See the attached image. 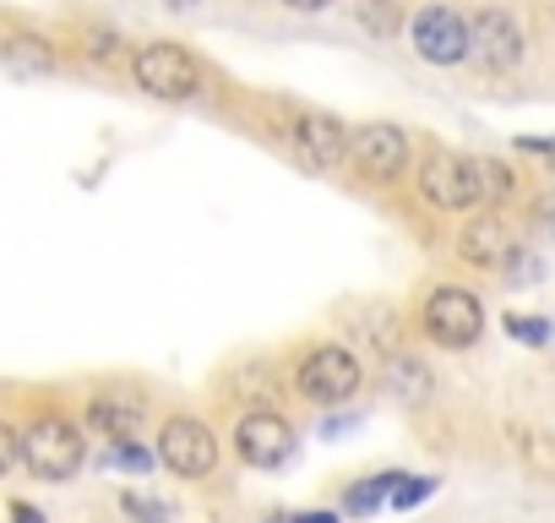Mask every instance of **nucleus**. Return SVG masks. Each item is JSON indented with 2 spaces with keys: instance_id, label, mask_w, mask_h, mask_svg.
<instances>
[{
  "instance_id": "f257e3e1",
  "label": "nucleus",
  "mask_w": 555,
  "mask_h": 523,
  "mask_svg": "<svg viewBox=\"0 0 555 523\" xmlns=\"http://www.w3.org/2000/svg\"><path fill=\"white\" fill-rule=\"evenodd\" d=\"M420 191L425 202L447 207V213H468L479 202H490V186H485V158H463V153H425L420 164Z\"/></svg>"
},
{
  "instance_id": "f03ea898",
  "label": "nucleus",
  "mask_w": 555,
  "mask_h": 523,
  "mask_svg": "<svg viewBox=\"0 0 555 523\" xmlns=\"http://www.w3.org/2000/svg\"><path fill=\"white\" fill-rule=\"evenodd\" d=\"M23 463H28L39 480L61 485V480H72V474L88 463V442H82V431H77L72 420L44 414V420H34V425L23 431Z\"/></svg>"
},
{
  "instance_id": "7ed1b4c3",
  "label": "nucleus",
  "mask_w": 555,
  "mask_h": 523,
  "mask_svg": "<svg viewBox=\"0 0 555 523\" xmlns=\"http://www.w3.org/2000/svg\"><path fill=\"white\" fill-rule=\"evenodd\" d=\"M131 77H137V88L142 93H153V99H196V88H202V66L191 61V50H180V44H142L137 55H131Z\"/></svg>"
},
{
  "instance_id": "20e7f679",
  "label": "nucleus",
  "mask_w": 555,
  "mask_h": 523,
  "mask_svg": "<svg viewBox=\"0 0 555 523\" xmlns=\"http://www.w3.org/2000/svg\"><path fill=\"white\" fill-rule=\"evenodd\" d=\"M425 333H430L441 349H468V344H479V333H485V306H479L468 290L441 284V290H430V301H425Z\"/></svg>"
},
{
  "instance_id": "39448f33",
  "label": "nucleus",
  "mask_w": 555,
  "mask_h": 523,
  "mask_svg": "<svg viewBox=\"0 0 555 523\" xmlns=\"http://www.w3.org/2000/svg\"><path fill=\"white\" fill-rule=\"evenodd\" d=\"M158 463H164L169 474H180V480H202V474H212V463H218V436H212L202 420L175 414V420L158 431Z\"/></svg>"
},
{
  "instance_id": "423d86ee",
  "label": "nucleus",
  "mask_w": 555,
  "mask_h": 523,
  "mask_svg": "<svg viewBox=\"0 0 555 523\" xmlns=\"http://www.w3.org/2000/svg\"><path fill=\"white\" fill-rule=\"evenodd\" d=\"M468 61H474L479 72H490V77L512 72V66L522 61V28H517V17L501 12V7H485V12L468 23Z\"/></svg>"
},
{
  "instance_id": "0eeeda50",
  "label": "nucleus",
  "mask_w": 555,
  "mask_h": 523,
  "mask_svg": "<svg viewBox=\"0 0 555 523\" xmlns=\"http://www.w3.org/2000/svg\"><path fill=\"white\" fill-rule=\"evenodd\" d=\"M300 393L311 404H344L349 393H360V360H354V349H344V344L311 349L306 366H300Z\"/></svg>"
},
{
  "instance_id": "6e6552de",
  "label": "nucleus",
  "mask_w": 555,
  "mask_h": 523,
  "mask_svg": "<svg viewBox=\"0 0 555 523\" xmlns=\"http://www.w3.org/2000/svg\"><path fill=\"white\" fill-rule=\"evenodd\" d=\"M409 39H414V55L430 61V66H457V61H468V23H463L452 7H425V12H414Z\"/></svg>"
},
{
  "instance_id": "1a4fd4ad",
  "label": "nucleus",
  "mask_w": 555,
  "mask_h": 523,
  "mask_svg": "<svg viewBox=\"0 0 555 523\" xmlns=\"http://www.w3.org/2000/svg\"><path fill=\"white\" fill-rule=\"evenodd\" d=\"M234 447H240V458L250 469H278V463L295 458V425L284 414H272V409H256V414L240 420Z\"/></svg>"
},
{
  "instance_id": "9d476101",
  "label": "nucleus",
  "mask_w": 555,
  "mask_h": 523,
  "mask_svg": "<svg viewBox=\"0 0 555 523\" xmlns=\"http://www.w3.org/2000/svg\"><path fill=\"white\" fill-rule=\"evenodd\" d=\"M289 142H295V153H300L306 169H338L344 153H349L344 126H338L333 115H322V110H300V115L289 120Z\"/></svg>"
},
{
  "instance_id": "9b49d317",
  "label": "nucleus",
  "mask_w": 555,
  "mask_h": 523,
  "mask_svg": "<svg viewBox=\"0 0 555 523\" xmlns=\"http://www.w3.org/2000/svg\"><path fill=\"white\" fill-rule=\"evenodd\" d=\"M349 158L365 180H398L409 164V137L398 126H360L349 137Z\"/></svg>"
},
{
  "instance_id": "f8f14e48",
  "label": "nucleus",
  "mask_w": 555,
  "mask_h": 523,
  "mask_svg": "<svg viewBox=\"0 0 555 523\" xmlns=\"http://www.w3.org/2000/svg\"><path fill=\"white\" fill-rule=\"evenodd\" d=\"M457 256L474 262V268H501V262L512 256V229H506L501 218L479 213V218L463 224V234H457Z\"/></svg>"
},
{
  "instance_id": "ddd939ff",
  "label": "nucleus",
  "mask_w": 555,
  "mask_h": 523,
  "mask_svg": "<svg viewBox=\"0 0 555 523\" xmlns=\"http://www.w3.org/2000/svg\"><path fill=\"white\" fill-rule=\"evenodd\" d=\"M88 425L104 431V436H137L142 431V398H126V393H99L88 404Z\"/></svg>"
},
{
  "instance_id": "4468645a",
  "label": "nucleus",
  "mask_w": 555,
  "mask_h": 523,
  "mask_svg": "<svg viewBox=\"0 0 555 523\" xmlns=\"http://www.w3.org/2000/svg\"><path fill=\"white\" fill-rule=\"evenodd\" d=\"M0 66L17 72V77H50L55 72V50L44 39H34V34H17V39L0 44Z\"/></svg>"
},
{
  "instance_id": "2eb2a0df",
  "label": "nucleus",
  "mask_w": 555,
  "mask_h": 523,
  "mask_svg": "<svg viewBox=\"0 0 555 523\" xmlns=\"http://www.w3.org/2000/svg\"><path fill=\"white\" fill-rule=\"evenodd\" d=\"M387 387H392L403 404H425L436 382H430V366H420L414 355H392V360H387Z\"/></svg>"
},
{
  "instance_id": "dca6fc26",
  "label": "nucleus",
  "mask_w": 555,
  "mask_h": 523,
  "mask_svg": "<svg viewBox=\"0 0 555 523\" xmlns=\"http://www.w3.org/2000/svg\"><path fill=\"white\" fill-rule=\"evenodd\" d=\"M512 447L528 458L533 474H555V442H550L544 431H533V425H512Z\"/></svg>"
},
{
  "instance_id": "f3484780",
  "label": "nucleus",
  "mask_w": 555,
  "mask_h": 523,
  "mask_svg": "<svg viewBox=\"0 0 555 523\" xmlns=\"http://www.w3.org/2000/svg\"><path fill=\"white\" fill-rule=\"evenodd\" d=\"M392 485H398V474H365L349 496H344V512H354V518H365V512H376L387 496H392Z\"/></svg>"
},
{
  "instance_id": "a211bd4d",
  "label": "nucleus",
  "mask_w": 555,
  "mask_h": 523,
  "mask_svg": "<svg viewBox=\"0 0 555 523\" xmlns=\"http://www.w3.org/2000/svg\"><path fill=\"white\" fill-rule=\"evenodd\" d=\"M104 463H109V469H131V474H147V469L158 463V447L147 452L142 442H131V436H120V442H115V447L104 452Z\"/></svg>"
},
{
  "instance_id": "6ab92c4d",
  "label": "nucleus",
  "mask_w": 555,
  "mask_h": 523,
  "mask_svg": "<svg viewBox=\"0 0 555 523\" xmlns=\"http://www.w3.org/2000/svg\"><path fill=\"white\" fill-rule=\"evenodd\" d=\"M436 496V480H425V474H398V485H392V507L398 512H409V507H420V501H430Z\"/></svg>"
},
{
  "instance_id": "aec40b11",
  "label": "nucleus",
  "mask_w": 555,
  "mask_h": 523,
  "mask_svg": "<svg viewBox=\"0 0 555 523\" xmlns=\"http://www.w3.org/2000/svg\"><path fill=\"white\" fill-rule=\"evenodd\" d=\"M506 333H512L517 344H533V349H544V344L555 339V328H550L544 317H517V311L506 317Z\"/></svg>"
},
{
  "instance_id": "412c9836",
  "label": "nucleus",
  "mask_w": 555,
  "mask_h": 523,
  "mask_svg": "<svg viewBox=\"0 0 555 523\" xmlns=\"http://www.w3.org/2000/svg\"><path fill=\"white\" fill-rule=\"evenodd\" d=\"M120 507H126L137 523H169V507H164V501H153V496H142V490H126V496H120Z\"/></svg>"
},
{
  "instance_id": "4be33fe9",
  "label": "nucleus",
  "mask_w": 555,
  "mask_h": 523,
  "mask_svg": "<svg viewBox=\"0 0 555 523\" xmlns=\"http://www.w3.org/2000/svg\"><path fill=\"white\" fill-rule=\"evenodd\" d=\"M360 17H365L371 34H392L398 28V7H392V0H360Z\"/></svg>"
},
{
  "instance_id": "5701e85b",
  "label": "nucleus",
  "mask_w": 555,
  "mask_h": 523,
  "mask_svg": "<svg viewBox=\"0 0 555 523\" xmlns=\"http://www.w3.org/2000/svg\"><path fill=\"white\" fill-rule=\"evenodd\" d=\"M485 186H490V202H501V196H512V191H517L512 169H506V164H495V158H485Z\"/></svg>"
},
{
  "instance_id": "b1692460",
  "label": "nucleus",
  "mask_w": 555,
  "mask_h": 523,
  "mask_svg": "<svg viewBox=\"0 0 555 523\" xmlns=\"http://www.w3.org/2000/svg\"><path fill=\"white\" fill-rule=\"evenodd\" d=\"M17 458H23V436H12V425L0 420V474H7Z\"/></svg>"
},
{
  "instance_id": "393cba45",
  "label": "nucleus",
  "mask_w": 555,
  "mask_h": 523,
  "mask_svg": "<svg viewBox=\"0 0 555 523\" xmlns=\"http://www.w3.org/2000/svg\"><path fill=\"white\" fill-rule=\"evenodd\" d=\"M12 523H44V512L28 507V501H12Z\"/></svg>"
},
{
  "instance_id": "a878e982",
  "label": "nucleus",
  "mask_w": 555,
  "mask_h": 523,
  "mask_svg": "<svg viewBox=\"0 0 555 523\" xmlns=\"http://www.w3.org/2000/svg\"><path fill=\"white\" fill-rule=\"evenodd\" d=\"M284 7H289V12H327L333 0H284Z\"/></svg>"
},
{
  "instance_id": "bb28decb",
  "label": "nucleus",
  "mask_w": 555,
  "mask_h": 523,
  "mask_svg": "<svg viewBox=\"0 0 555 523\" xmlns=\"http://www.w3.org/2000/svg\"><path fill=\"white\" fill-rule=\"evenodd\" d=\"M539 224H544V229H555V196H544V202H539Z\"/></svg>"
},
{
  "instance_id": "cd10ccee",
  "label": "nucleus",
  "mask_w": 555,
  "mask_h": 523,
  "mask_svg": "<svg viewBox=\"0 0 555 523\" xmlns=\"http://www.w3.org/2000/svg\"><path fill=\"white\" fill-rule=\"evenodd\" d=\"M295 523H338V512H295Z\"/></svg>"
},
{
  "instance_id": "c85d7f7f",
  "label": "nucleus",
  "mask_w": 555,
  "mask_h": 523,
  "mask_svg": "<svg viewBox=\"0 0 555 523\" xmlns=\"http://www.w3.org/2000/svg\"><path fill=\"white\" fill-rule=\"evenodd\" d=\"M522 148H528V153H550V158H555V142H522Z\"/></svg>"
},
{
  "instance_id": "c756f323",
  "label": "nucleus",
  "mask_w": 555,
  "mask_h": 523,
  "mask_svg": "<svg viewBox=\"0 0 555 523\" xmlns=\"http://www.w3.org/2000/svg\"><path fill=\"white\" fill-rule=\"evenodd\" d=\"M169 7H196V0H169Z\"/></svg>"
},
{
  "instance_id": "7c9ffc66",
  "label": "nucleus",
  "mask_w": 555,
  "mask_h": 523,
  "mask_svg": "<svg viewBox=\"0 0 555 523\" xmlns=\"http://www.w3.org/2000/svg\"><path fill=\"white\" fill-rule=\"evenodd\" d=\"M267 523H295V518H267Z\"/></svg>"
}]
</instances>
